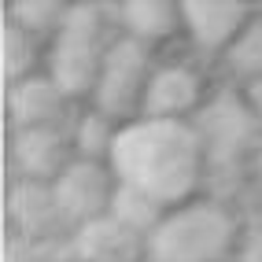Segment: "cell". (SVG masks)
Wrapping results in <instances>:
<instances>
[{
  "mask_svg": "<svg viewBox=\"0 0 262 262\" xmlns=\"http://www.w3.org/2000/svg\"><path fill=\"white\" fill-rule=\"evenodd\" d=\"M207 163V148L200 141V129L188 122H129L118 129V141L111 151V170L122 185H133L155 196L163 207L178 203L200 181V170Z\"/></svg>",
  "mask_w": 262,
  "mask_h": 262,
  "instance_id": "1",
  "label": "cell"
},
{
  "mask_svg": "<svg viewBox=\"0 0 262 262\" xmlns=\"http://www.w3.org/2000/svg\"><path fill=\"white\" fill-rule=\"evenodd\" d=\"M236 244V222L211 200L181 203L166 211L159 229L148 236L151 262H222Z\"/></svg>",
  "mask_w": 262,
  "mask_h": 262,
  "instance_id": "2",
  "label": "cell"
},
{
  "mask_svg": "<svg viewBox=\"0 0 262 262\" xmlns=\"http://www.w3.org/2000/svg\"><path fill=\"white\" fill-rule=\"evenodd\" d=\"M103 11L96 4H71L67 19L48 48V78L59 85V93L71 96H89L96 93L100 67H103Z\"/></svg>",
  "mask_w": 262,
  "mask_h": 262,
  "instance_id": "3",
  "label": "cell"
},
{
  "mask_svg": "<svg viewBox=\"0 0 262 262\" xmlns=\"http://www.w3.org/2000/svg\"><path fill=\"white\" fill-rule=\"evenodd\" d=\"M155 74L148 45L137 37H118L103 52V67H100V81H96V111H103L107 118H126L133 111H141L144 103V89Z\"/></svg>",
  "mask_w": 262,
  "mask_h": 262,
  "instance_id": "4",
  "label": "cell"
},
{
  "mask_svg": "<svg viewBox=\"0 0 262 262\" xmlns=\"http://www.w3.org/2000/svg\"><path fill=\"white\" fill-rule=\"evenodd\" d=\"M52 192H56L63 222L89 225V222H96L103 214H111V203H115V192H118V178H115L111 163L74 159L56 181H52Z\"/></svg>",
  "mask_w": 262,
  "mask_h": 262,
  "instance_id": "5",
  "label": "cell"
},
{
  "mask_svg": "<svg viewBox=\"0 0 262 262\" xmlns=\"http://www.w3.org/2000/svg\"><path fill=\"white\" fill-rule=\"evenodd\" d=\"M200 103H203L200 74L185 63H170V67H155L144 89L141 115L151 122H185L192 111H200Z\"/></svg>",
  "mask_w": 262,
  "mask_h": 262,
  "instance_id": "6",
  "label": "cell"
},
{
  "mask_svg": "<svg viewBox=\"0 0 262 262\" xmlns=\"http://www.w3.org/2000/svg\"><path fill=\"white\" fill-rule=\"evenodd\" d=\"M11 155H15V166H19V173L26 181H45V185H52L78 159L74 155V137H67L59 126L15 129Z\"/></svg>",
  "mask_w": 262,
  "mask_h": 262,
  "instance_id": "7",
  "label": "cell"
},
{
  "mask_svg": "<svg viewBox=\"0 0 262 262\" xmlns=\"http://www.w3.org/2000/svg\"><path fill=\"white\" fill-rule=\"evenodd\" d=\"M181 19L200 48L229 52L236 37L251 26V11L244 4H225V0H185Z\"/></svg>",
  "mask_w": 262,
  "mask_h": 262,
  "instance_id": "8",
  "label": "cell"
},
{
  "mask_svg": "<svg viewBox=\"0 0 262 262\" xmlns=\"http://www.w3.org/2000/svg\"><path fill=\"white\" fill-rule=\"evenodd\" d=\"M74 251L81 262H137V255L148 251V240L122 225L115 214H103L89 225H78Z\"/></svg>",
  "mask_w": 262,
  "mask_h": 262,
  "instance_id": "9",
  "label": "cell"
},
{
  "mask_svg": "<svg viewBox=\"0 0 262 262\" xmlns=\"http://www.w3.org/2000/svg\"><path fill=\"white\" fill-rule=\"evenodd\" d=\"M63 103H67V96L48 74H30L8 89V115L15 122V129L56 126V118L63 115Z\"/></svg>",
  "mask_w": 262,
  "mask_h": 262,
  "instance_id": "10",
  "label": "cell"
},
{
  "mask_svg": "<svg viewBox=\"0 0 262 262\" xmlns=\"http://www.w3.org/2000/svg\"><path fill=\"white\" fill-rule=\"evenodd\" d=\"M258 126V118L251 115L248 103H233V100H218L203 111L200 122V141L207 148V159L211 155H233L251 141V133Z\"/></svg>",
  "mask_w": 262,
  "mask_h": 262,
  "instance_id": "11",
  "label": "cell"
},
{
  "mask_svg": "<svg viewBox=\"0 0 262 262\" xmlns=\"http://www.w3.org/2000/svg\"><path fill=\"white\" fill-rule=\"evenodd\" d=\"M8 211H11V222L19 225L23 233H45L52 229L56 222H63L59 214V203H56V192L45 181H26L19 178L11 185V196H8Z\"/></svg>",
  "mask_w": 262,
  "mask_h": 262,
  "instance_id": "12",
  "label": "cell"
},
{
  "mask_svg": "<svg viewBox=\"0 0 262 262\" xmlns=\"http://www.w3.org/2000/svg\"><path fill=\"white\" fill-rule=\"evenodd\" d=\"M118 15H122V23H126L129 37L144 41V45L166 41L185 26L181 4H170V0H129V4H122Z\"/></svg>",
  "mask_w": 262,
  "mask_h": 262,
  "instance_id": "13",
  "label": "cell"
},
{
  "mask_svg": "<svg viewBox=\"0 0 262 262\" xmlns=\"http://www.w3.org/2000/svg\"><path fill=\"white\" fill-rule=\"evenodd\" d=\"M111 214H115L122 225H129L133 233H141V236L148 240L155 229H159V222L166 218V207L155 200V196H148V192H141V188L118 181L115 203H111Z\"/></svg>",
  "mask_w": 262,
  "mask_h": 262,
  "instance_id": "14",
  "label": "cell"
},
{
  "mask_svg": "<svg viewBox=\"0 0 262 262\" xmlns=\"http://www.w3.org/2000/svg\"><path fill=\"white\" fill-rule=\"evenodd\" d=\"M118 141V122L107 118L103 111H85L78 118V129H74V155L78 159H89V163H111V151Z\"/></svg>",
  "mask_w": 262,
  "mask_h": 262,
  "instance_id": "15",
  "label": "cell"
},
{
  "mask_svg": "<svg viewBox=\"0 0 262 262\" xmlns=\"http://www.w3.org/2000/svg\"><path fill=\"white\" fill-rule=\"evenodd\" d=\"M67 8L71 4H59V0H15L8 8V23L23 26L26 33H45V30H56L67 19Z\"/></svg>",
  "mask_w": 262,
  "mask_h": 262,
  "instance_id": "16",
  "label": "cell"
},
{
  "mask_svg": "<svg viewBox=\"0 0 262 262\" xmlns=\"http://www.w3.org/2000/svg\"><path fill=\"white\" fill-rule=\"evenodd\" d=\"M33 63H37V41H33V33L8 23L4 26V71H8V81L15 85V81L30 78Z\"/></svg>",
  "mask_w": 262,
  "mask_h": 262,
  "instance_id": "17",
  "label": "cell"
},
{
  "mask_svg": "<svg viewBox=\"0 0 262 262\" xmlns=\"http://www.w3.org/2000/svg\"><path fill=\"white\" fill-rule=\"evenodd\" d=\"M229 56V67L240 74L251 78H262V19H251V26L236 37V45L225 52Z\"/></svg>",
  "mask_w": 262,
  "mask_h": 262,
  "instance_id": "18",
  "label": "cell"
},
{
  "mask_svg": "<svg viewBox=\"0 0 262 262\" xmlns=\"http://www.w3.org/2000/svg\"><path fill=\"white\" fill-rule=\"evenodd\" d=\"M240 262H262V229H255L240 248Z\"/></svg>",
  "mask_w": 262,
  "mask_h": 262,
  "instance_id": "19",
  "label": "cell"
},
{
  "mask_svg": "<svg viewBox=\"0 0 262 262\" xmlns=\"http://www.w3.org/2000/svg\"><path fill=\"white\" fill-rule=\"evenodd\" d=\"M251 107V115L258 118V126H262V78H251L248 81V100H244Z\"/></svg>",
  "mask_w": 262,
  "mask_h": 262,
  "instance_id": "20",
  "label": "cell"
},
{
  "mask_svg": "<svg viewBox=\"0 0 262 262\" xmlns=\"http://www.w3.org/2000/svg\"><path fill=\"white\" fill-rule=\"evenodd\" d=\"M258 173H262V151H258Z\"/></svg>",
  "mask_w": 262,
  "mask_h": 262,
  "instance_id": "21",
  "label": "cell"
}]
</instances>
